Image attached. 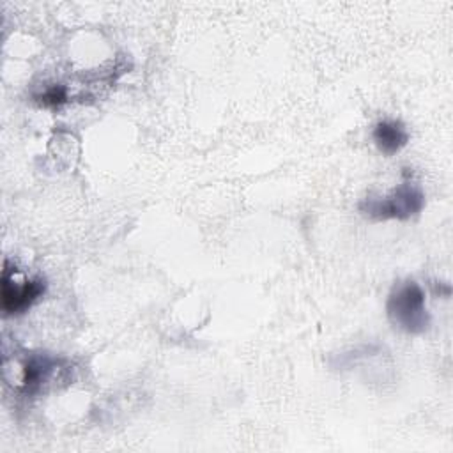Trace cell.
<instances>
[{
	"instance_id": "1",
	"label": "cell",
	"mask_w": 453,
	"mask_h": 453,
	"mask_svg": "<svg viewBox=\"0 0 453 453\" xmlns=\"http://www.w3.org/2000/svg\"><path fill=\"white\" fill-rule=\"evenodd\" d=\"M386 311L391 324L409 334H419L430 326L425 292L414 280L393 287L386 303Z\"/></svg>"
},
{
	"instance_id": "2",
	"label": "cell",
	"mask_w": 453,
	"mask_h": 453,
	"mask_svg": "<svg viewBox=\"0 0 453 453\" xmlns=\"http://www.w3.org/2000/svg\"><path fill=\"white\" fill-rule=\"evenodd\" d=\"M425 205L423 191L411 182H402L386 196H366L359 202V211L373 219H409Z\"/></svg>"
},
{
	"instance_id": "3",
	"label": "cell",
	"mask_w": 453,
	"mask_h": 453,
	"mask_svg": "<svg viewBox=\"0 0 453 453\" xmlns=\"http://www.w3.org/2000/svg\"><path fill=\"white\" fill-rule=\"evenodd\" d=\"M18 278V269L11 267L9 260L4 264L2 271V310L4 315H19L25 313L44 292H46V280L41 276L34 278H23L21 281Z\"/></svg>"
},
{
	"instance_id": "4",
	"label": "cell",
	"mask_w": 453,
	"mask_h": 453,
	"mask_svg": "<svg viewBox=\"0 0 453 453\" xmlns=\"http://www.w3.org/2000/svg\"><path fill=\"white\" fill-rule=\"evenodd\" d=\"M372 138L382 154L393 156L407 145L409 133L400 120L386 119V120H379L373 126Z\"/></svg>"
},
{
	"instance_id": "5",
	"label": "cell",
	"mask_w": 453,
	"mask_h": 453,
	"mask_svg": "<svg viewBox=\"0 0 453 453\" xmlns=\"http://www.w3.org/2000/svg\"><path fill=\"white\" fill-rule=\"evenodd\" d=\"M55 361L48 356H30L23 365L21 386L25 393H35L50 379Z\"/></svg>"
},
{
	"instance_id": "6",
	"label": "cell",
	"mask_w": 453,
	"mask_h": 453,
	"mask_svg": "<svg viewBox=\"0 0 453 453\" xmlns=\"http://www.w3.org/2000/svg\"><path fill=\"white\" fill-rule=\"evenodd\" d=\"M37 99L44 106H60L67 101V88L64 85H51L41 96H37Z\"/></svg>"
}]
</instances>
